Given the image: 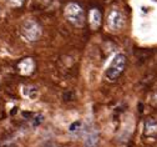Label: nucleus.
Masks as SVG:
<instances>
[{"mask_svg":"<svg viewBox=\"0 0 157 147\" xmlns=\"http://www.w3.org/2000/svg\"><path fill=\"white\" fill-rule=\"evenodd\" d=\"M126 65H127V57L124 54H117L112 59L111 64L107 66V69L105 71L106 80L111 81V82L119 80V77L124 74V71L126 69Z\"/></svg>","mask_w":157,"mask_h":147,"instance_id":"f257e3e1","label":"nucleus"},{"mask_svg":"<svg viewBox=\"0 0 157 147\" xmlns=\"http://www.w3.org/2000/svg\"><path fill=\"white\" fill-rule=\"evenodd\" d=\"M66 20L76 28H82L85 25V11L77 3H69L64 10Z\"/></svg>","mask_w":157,"mask_h":147,"instance_id":"f03ea898","label":"nucleus"},{"mask_svg":"<svg viewBox=\"0 0 157 147\" xmlns=\"http://www.w3.org/2000/svg\"><path fill=\"white\" fill-rule=\"evenodd\" d=\"M41 26L35 20H26V21L21 25V34L23 36L31 43H35L40 39L41 36Z\"/></svg>","mask_w":157,"mask_h":147,"instance_id":"7ed1b4c3","label":"nucleus"},{"mask_svg":"<svg viewBox=\"0 0 157 147\" xmlns=\"http://www.w3.org/2000/svg\"><path fill=\"white\" fill-rule=\"evenodd\" d=\"M106 23H107V26L112 31H119L125 25V16H124V14L119 9H112L107 14Z\"/></svg>","mask_w":157,"mask_h":147,"instance_id":"20e7f679","label":"nucleus"},{"mask_svg":"<svg viewBox=\"0 0 157 147\" xmlns=\"http://www.w3.org/2000/svg\"><path fill=\"white\" fill-rule=\"evenodd\" d=\"M17 71L23 76H29L35 71V61L31 57H25L19 61L17 64Z\"/></svg>","mask_w":157,"mask_h":147,"instance_id":"39448f33","label":"nucleus"},{"mask_svg":"<svg viewBox=\"0 0 157 147\" xmlns=\"http://www.w3.org/2000/svg\"><path fill=\"white\" fill-rule=\"evenodd\" d=\"M144 136L148 138L157 137V120L153 117H147L144 122Z\"/></svg>","mask_w":157,"mask_h":147,"instance_id":"423d86ee","label":"nucleus"},{"mask_svg":"<svg viewBox=\"0 0 157 147\" xmlns=\"http://www.w3.org/2000/svg\"><path fill=\"white\" fill-rule=\"evenodd\" d=\"M101 20H102V15H101V11L99 9H91L90 13H89V26L91 28V30L96 31L99 30L100 26H101Z\"/></svg>","mask_w":157,"mask_h":147,"instance_id":"0eeeda50","label":"nucleus"},{"mask_svg":"<svg viewBox=\"0 0 157 147\" xmlns=\"http://www.w3.org/2000/svg\"><path fill=\"white\" fill-rule=\"evenodd\" d=\"M99 135L96 131H91L86 135V138L84 141V147H99Z\"/></svg>","mask_w":157,"mask_h":147,"instance_id":"6e6552de","label":"nucleus"},{"mask_svg":"<svg viewBox=\"0 0 157 147\" xmlns=\"http://www.w3.org/2000/svg\"><path fill=\"white\" fill-rule=\"evenodd\" d=\"M23 94H24V96H26L29 99H35L39 92H37V87H35L33 85H29V86L23 87Z\"/></svg>","mask_w":157,"mask_h":147,"instance_id":"1a4fd4ad","label":"nucleus"},{"mask_svg":"<svg viewBox=\"0 0 157 147\" xmlns=\"http://www.w3.org/2000/svg\"><path fill=\"white\" fill-rule=\"evenodd\" d=\"M81 127H82V122H81V121H75L74 123L70 125V129H69V130H70L71 133H75V132H77V131H80Z\"/></svg>","mask_w":157,"mask_h":147,"instance_id":"9d476101","label":"nucleus"},{"mask_svg":"<svg viewBox=\"0 0 157 147\" xmlns=\"http://www.w3.org/2000/svg\"><path fill=\"white\" fill-rule=\"evenodd\" d=\"M31 120H33V125H34V126H39V125L43 123L44 116H43V115H35L34 118H31Z\"/></svg>","mask_w":157,"mask_h":147,"instance_id":"9b49d317","label":"nucleus"},{"mask_svg":"<svg viewBox=\"0 0 157 147\" xmlns=\"http://www.w3.org/2000/svg\"><path fill=\"white\" fill-rule=\"evenodd\" d=\"M25 0H9V4L13 6V8H19L24 4Z\"/></svg>","mask_w":157,"mask_h":147,"instance_id":"f8f14e48","label":"nucleus"},{"mask_svg":"<svg viewBox=\"0 0 157 147\" xmlns=\"http://www.w3.org/2000/svg\"><path fill=\"white\" fill-rule=\"evenodd\" d=\"M152 103H153L155 106L157 107V94H156V95H155V96L152 97Z\"/></svg>","mask_w":157,"mask_h":147,"instance_id":"ddd939ff","label":"nucleus"},{"mask_svg":"<svg viewBox=\"0 0 157 147\" xmlns=\"http://www.w3.org/2000/svg\"><path fill=\"white\" fill-rule=\"evenodd\" d=\"M0 16H2V10H0Z\"/></svg>","mask_w":157,"mask_h":147,"instance_id":"4468645a","label":"nucleus"}]
</instances>
